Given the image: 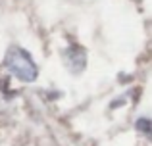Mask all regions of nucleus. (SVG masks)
Masks as SVG:
<instances>
[{"mask_svg": "<svg viewBox=\"0 0 152 146\" xmlns=\"http://www.w3.org/2000/svg\"><path fill=\"white\" fill-rule=\"evenodd\" d=\"M4 65L14 77H18L23 83H33L39 75L37 64L31 58V54L21 46H12L8 48L6 58H4Z\"/></svg>", "mask_w": 152, "mask_h": 146, "instance_id": "f257e3e1", "label": "nucleus"}, {"mask_svg": "<svg viewBox=\"0 0 152 146\" xmlns=\"http://www.w3.org/2000/svg\"><path fill=\"white\" fill-rule=\"evenodd\" d=\"M64 62H66V65L69 68L71 73L73 71L81 73L83 69H85V65H87V54H85V50H83L81 46L73 44L64 52Z\"/></svg>", "mask_w": 152, "mask_h": 146, "instance_id": "f03ea898", "label": "nucleus"}, {"mask_svg": "<svg viewBox=\"0 0 152 146\" xmlns=\"http://www.w3.org/2000/svg\"><path fill=\"white\" fill-rule=\"evenodd\" d=\"M135 127H137L142 135H146V137L152 139V119H150V117H141V119H137Z\"/></svg>", "mask_w": 152, "mask_h": 146, "instance_id": "7ed1b4c3", "label": "nucleus"}]
</instances>
